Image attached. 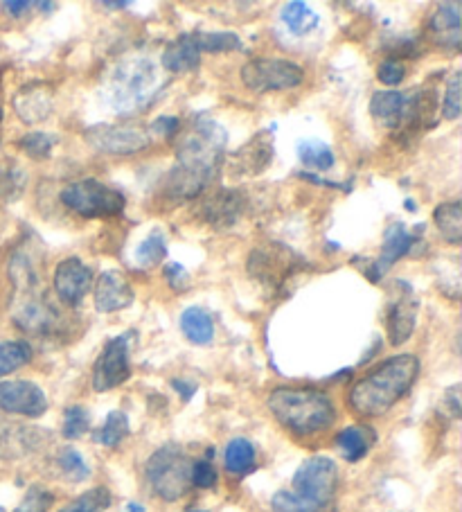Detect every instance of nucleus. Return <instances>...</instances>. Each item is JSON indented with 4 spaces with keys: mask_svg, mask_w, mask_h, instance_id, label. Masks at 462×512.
<instances>
[{
    "mask_svg": "<svg viewBox=\"0 0 462 512\" xmlns=\"http://www.w3.org/2000/svg\"><path fill=\"white\" fill-rule=\"evenodd\" d=\"M226 143L228 134L215 120H194L176 143L179 163L165 176L161 190H158L165 203L176 206V203L190 201L206 192L224 163Z\"/></svg>",
    "mask_w": 462,
    "mask_h": 512,
    "instance_id": "obj_1",
    "label": "nucleus"
},
{
    "mask_svg": "<svg viewBox=\"0 0 462 512\" xmlns=\"http://www.w3.org/2000/svg\"><path fill=\"white\" fill-rule=\"evenodd\" d=\"M420 375V359L415 355H395L361 377L348 395L350 409L361 418H379L388 413L411 391Z\"/></svg>",
    "mask_w": 462,
    "mask_h": 512,
    "instance_id": "obj_2",
    "label": "nucleus"
},
{
    "mask_svg": "<svg viewBox=\"0 0 462 512\" xmlns=\"http://www.w3.org/2000/svg\"><path fill=\"white\" fill-rule=\"evenodd\" d=\"M266 404L273 418L298 438L323 434L336 420L332 397L318 388H275Z\"/></svg>",
    "mask_w": 462,
    "mask_h": 512,
    "instance_id": "obj_3",
    "label": "nucleus"
},
{
    "mask_svg": "<svg viewBox=\"0 0 462 512\" xmlns=\"http://www.w3.org/2000/svg\"><path fill=\"white\" fill-rule=\"evenodd\" d=\"M147 481L158 497L176 501L192 488V461L181 445H165L147 461Z\"/></svg>",
    "mask_w": 462,
    "mask_h": 512,
    "instance_id": "obj_4",
    "label": "nucleus"
},
{
    "mask_svg": "<svg viewBox=\"0 0 462 512\" xmlns=\"http://www.w3.org/2000/svg\"><path fill=\"white\" fill-rule=\"evenodd\" d=\"M61 203L84 219H111L122 215L127 197L97 179H79L59 192Z\"/></svg>",
    "mask_w": 462,
    "mask_h": 512,
    "instance_id": "obj_5",
    "label": "nucleus"
},
{
    "mask_svg": "<svg viewBox=\"0 0 462 512\" xmlns=\"http://www.w3.org/2000/svg\"><path fill=\"white\" fill-rule=\"evenodd\" d=\"M339 488V467L327 456H314L298 467L293 476V494L312 503L314 508L325 510L336 497Z\"/></svg>",
    "mask_w": 462,
    "mask_h": 512,
    "instance_id": "obj_6",
    "label": "nucleus"
},
{
    "mask_svg": "<svg viewBox=\"0 0 462 512\" xmlns=\"http://www.w3.org/2000/svg\"><path fill=\"white\" fill-rule=\"evenodd\" d=\"M242 82L253 93L291 91L305 82V70L296 61L260 57L246 61L242 68Z\"/></svg>",
    "mask_w": 462,
    "mask_h": 512,
    "instance_id": "obj_7",
    "label": "nucleus"
},
{
    "mask_svg": "<svg viewBox=\"0 0 462 512\" xmlns=\"http://www.w3.org/2000/svg\"><path fill=\"white\" fill-rule=\"evenodd\" d=\"M302 269V258L293 253L287 244H266L255 249L248 258V273L262 285L282 289L296 271Z\"/></svg>",
    "mask_w": 462,
    "mask_h": 512,
    "instance_id": "obj_8",
    "label": "nucleus"
},
{
    "mask_svg": "<svg viewBox=\"0 0 462 512\" xmlns=\"http://www.w3.org/2000/svg\"><path fill=\"white\" fill-rule=\"evenodd\" d=\"M88 145L102 154L131 156L147 149L151 136L145 129L124 125H95L86 131Z\"/></svg>",
    "mask_w": 462,
    "mask_h": 512,
    "instance_id": "obj_9",
    "label": "nucleus"
},
{
    "mask_svg": "<svg viewBox=\"0 0 462 512\" xmlns=\"http://www.w3.org/2000/svg\"><path fill=\"white\" fill-rule=\"evenodd\" d=\"M131 377L129 364V337H115L106 343L102 355L97 357L93 368V388L97 393H106L118 388Z\"/></svg>",
    "mask_w": 462,
    "mask_h": 512,
    "instance_id": "obj_10",
    "label": "nucleus"
},
{
    "mask_svg": "<svg viewBox=\"0 0 462 512\" xmlns=\"http://www.w3.org/2000/svg\"><path fill=\"white\" fill-rule=\"evenodd\" d=\"M0 411L25 418H41L48 411V397L37 384L25 382V379L0 382Z\"/></svg>",
    "mask_w": 462,
    "mask_h": 512,
    "instance_id": "obj_11",
    "label": "nucleus"
},
{
    "mask_svg": "<svg viewBox=\"0 0 462 512\" xmlns=\"http://www.w3.org/2000/svg\"><path fill=\"white\" fill-rule=\"evenodd\" d=\"M61 319H64V316H61L39 291L25 294L14 312V323L19 325L23 332L39 334V337L55 334L61 328Z\"/></svg>",
    "mask_w": 462,
    "mask_h": 512,
    "instance_id": "obj_12",
    "label": "nucleus"
},
{
    "mask_svg": "<svg viewBox=\"0 0 462 512\" xmlns=\"http://www.w3.org/2000/svg\"><path fill=\"white\" fill-rule=\"evenodd\" d=\"M52 287L61 303L66 307H77L93 287V273L79 258H66L57 264Z\"/></svg>",
    "mask_w": 462,
    "mask_h": 512,
    "instance_id": "obj_13",
    "label": "nucleus"
},
{
    "mask_svg": "<svg viewBox=\"0 0 462 512\" xmlns=\"http://www.w3.org/2000/svg\"><path fill=\"white\" fill-rule=\"evenodd\" d=\"M420 233H422V226H417L415 233L406 231L402 224L388 226V231L384 235V244H381V253L379 258L370 264L368 278L372 282H379L399 258H404V255L411 253L415 246H422L424 242Z\"/></svg>",
    "mask_w": 462,
    "mask_h": 512,
    "instance_id": "obj_14",
    "label": "nucleus"
},
{
    "mask_svg": "<svg viewBox=\"0 0 462 512\" xmlns=\"http://www.w3.org/2000/svg\"><path fill=\"white\" fill-rule=\"evenodd\" d=\"M246 208L248 199L244 197L242 190H217L208 199H203L199 206V217L208 226L224 231V228L235 226L244 217Z\"/></svg>",
    "mask_w": 462,
    "mask_h": 512,
    "instance_id": "obj_15",
    "label": "nucleus"
},
{
    "mask_svg": "<svg viewBox=\"0 0 462 512\" xmlns=\"http://www.w3.org/2000/svg\"><path fill=\"white\" fill-rule=\"evenodd\" d=\"M133 287L127 276L120 271H104L95 282V310L102 314H113L127 310L133 303Z\"/></svg>",
    "mask_w": 462,
    "mask_h": 512,
    "instance_id": "obj_16",
    "label": "nucleus"
},
{
    "mask_svg": "<svg viewBox=\"0 0 462 512\" xmlns=\"http://www.w3.org/2000/svg\"><path fill=\"white\" fill-rule=\"evenodd\" d=\"M399 296L388 310V341L390 346H402L415 330L417 323V298L413 296L411 285H406L404 280H399Z\"/></svg>",
    "mask_w": 462,
    "mask_h": 512,
    "instance_id": "obj_17",
    "label": "nucleus"
},
{
    "mask_svg": "<svg viewBox=\"0 0 462 512\" xmlns=\"http://www.w3.org/2000/svg\"><path fill=\"white\" fill-rule=\"evenodd\" d=\"M273 161V140L269 134H257L253 140H248L230 158V167L235 174L242 176H257L262 174Z\"/></svg>",
    "mask_w": 462,
    "mask_h": 512,
    "instance_id": "obj_18",
    "label": "nucleus"
},
{
    "mask_svg": "<svg viewBox=\"0 0 462 512\" xmlns=\"http://www.w3.org/2000/svg\"><path fill=\"white\" fill-rule=\"evenodd\" d=\"M52 88L43 82H34L23 86L14 97V109L19 113L23 122H41L52 113Z\"/></svg>",
    "mask_w": 462,
    "mask_h": 512,
    "instance_id": "obj_19",
    "label": "nucleus"
},
{
    "mask_svg": "<svg viewBox=\"0 0 462 512\" xmlns=\"http://www.w3.org/2000/svg\"><path fill=\"white\" fill-rule=\"evenodd\" d=\"M429 32L433 41L440 48H460L462 30H460V5L458 3H442L435 7L429 19Z\"/></svg>",
    "mask_w": 462,
    "mask_h": 512,
    "instance_id": "obj_20",
    "label": "nucleus"
},
{
    "mask_svg": "<svg viewBox=\"0 0 462 512\" xmlns=\"http://www.w3.org/2000/svg\"><path fill=\"white\" fill-rule=\"evenodd\" d=\"M46 440H50V434L43 429H30V427H14L7 429L5 434H0V458L5 461H16V458L30 456L37 452Z\"/></svg>",
    "mask_w": 462,
    "mask_h": 512,
    "instance_id": "obj_21",
    "label": "nucleus"
},
{
    "mask_svg": "<svg viewBox=\"0 0 462 512\" xmlns=\"http://www.w3.org/2000/svg\"><path fill=\"white\" fill-rule=\"evenodd\" d=\"M201 64V50L197 46L194 34H181L179 39L172 41L163 52V66L174 75L190 73Z\"/></svg>",
    "mask_w": 462,
    "mask_h": 512,
    "instance_id": "obj_22",
    "label": "nucleus"
},
{
    "mask_svg": "<svg viewBox=\"0 0 462 512\" xmlns=\"http://www.w3.org/2000/svg\"><path fill=\"white\" fill-rule=\"evenodd\" d=\"M406 109V95L399 91H379L372 95L370 113L379 125L388 129H399Z\"/></svg>",
    "mask_w": 462,
    "mask_h": 512,
    "instance_id": "obj_23",
    "label": "nucleus"
},
{
    "mask_svg": "<svg viewBox=\"0 0 462 512\" xmlns=\"http://www.w3.org/2000/svg\"><path fill=\"white\" fill-rule=\"evenodd\" d=\"M375 431L366 425H352L345 427L339 436H336V447H339L341 456L348 463H357L363 456H368L370 447L375 445Z\"/></svg>",
    "mask_w": 462,
    "mask_h": 512,
    "instance_id": "obj_24",
    "label": "nucleus"
},
{
    "mask_svg": "<svg viewBox=\"0 0 462 512\" xmlns=\"http://www.w3.org/2000/svg\"><path fill=\"white\" fill-rule=\"evenodd\" d=\"M181 330L194 346H208L215 339V321L203 307H188L181 316Z\"/></svg>",
    "mask_w": 462,
    "mask_h": 512,
    "instance_id": "obj_25",
    "label": "nucleus"
},
{
    "mask_svg": "<svg viewBox=\"0 0 462 512\" xmlns=\"http://www.w3.org/2000/svg\"><path fill=\"white\" fill-rule=\"evenodd\" d=\"M433 224L438 226V231L444 240L453 246H458L462 242V206H460V201L440 203V206L433 210Z\"/></svg>",
    "mask_w": 462,
    "mask_h": 512,
    "instance_id": "obj_26",
    "label": "nucleus"
},
{
    "mask_svg": "<svg viewBox=\"0 0 462 512\" xmlns=\"http://www.w3.org/2000/svg\"><path fill=\"white\" fill-rule=\"evenodd\" d=\"M255 447L251 440L246 438H235L230 440L226 447V470L235 476H244L255 470Z\"/></svg>",
    "mask_w": 462,
    "mask_h": 512,
    "instance_id": "obj_27",
    "label": "nucleus"
},
{
    "mask_svg": "<svg viewBox=\"0 0 462 512\" xmlns=\"http://www.w3.org/2000/svg\"><path fill=\"white\" fill-rule=\"evenodd\" d=\"M280 19L293 34H298V37H305V34L312 32L318 25V14L309 10L305 3H298V0H293V3H287L282 7Z\"/></svg>",
    "mask_w": 462,
    "mask_h": 512,
    "instance_id": "obj_28",
    "label": "nucleus"
},
{
    "mask_svg": "<svg viewBox=\"0 0 462 512\" xmlns=\"http://www.w3.org/2000/svg\"><path fill=\"white\" fill-rule=\"evenodd\" d=\"M32 361V346L28 341H3L0 343V377L14 373Z\"/></svg>",
    "mask_w": 462,
    "mask_h": 512,
    "instance_id": "obj_29",
    "label": "nucleus"
},
{
    "mask_svg": "<svg viewBox=\"0 0 462 512\" xmlns=\"http://www.w3.org/2000/svg\"><path fill=\"white\" fill-rule=\"evenodd\" d=\"M127 436H129L127 416H124L122 411H111L109 416H106L104 425L93 434V440L97 445L115 447V445H120Z\"/></svg>",
    "mask_w": 462,
    "mask_h": 512,
    "instance_id": "obj_30",
    "label": "nucleus"
},
{
    "mask_svg": "<svg viewBox=\"0 0 462 512\" xmlns=\"http://www.w3.org/2000/svg\"><path fill=\"white\" fill-rule=\"evenodd\" d=\"M298 156L307 167H314V170L321 172L332 170L336 163L332 149L325 143H318V140H302L298 145Z\"/></svg>",
    "mask_w": 462,
    "mask_h": 512,
    "instance_id": "obj_31",
    "label": "nucleus"
},
{
    "mask_svg": "<svg viewBox=\"0 0 462 512\" xmlns=\"http://www.w3.org/2000/svg\"><path fill=\"white\" fill-rule=\"evenodd\" d=\"M167 255V242L161 231H151L145 240L138 244L136 249V262L142 269L156 267L158 262H163Z\"/></svg>",
    "mask_w": 462,
    "mask_h": 512,
    "instance_id": "obj_32",
    "label": "nucleus"
},
{
    "mask_svg": "<svg viewBox=\"0 0 462 512\" xmlns=\"http://www.w3.org/2000/svg\"><path fill=\"white\" fill-rule=\"evenodd\" d=\"M111 506V492L106 488H93L84 494H79L77 499L68 501L59 512H104Z\"/></svg>",
    "mask_w": 462,
    "mask_h": 512,
    "instance_id": "obj_33",
    "label": "nucleus"
},
{
    "mask_svg": "<svg viewBox=\"0 0 462 512\" xmlns=\"http://www.w3.org/2000/svg\"><path fill=\"white\" fill-rule=\"evenodd\" d=\"M194 39H197L201 52H228L242 48V41L233 32H194Z\"/></svg>",
    "mask_w": 462,
    "mask_h": 512,
    "instance_id": "obj_34",
    "label": "nucleus"
},
{
    "mask_svg": "<svg viewBox=\"0 0 462 512\" xmlns=\"http://www.w3.org/2000/svg\"><path fill=\"white\" fill-rule=\"evenodd\" d=\"M57 467H59V472L73 483L84 481L86 476L91 474V470H88V465L82 458V454H79L77 449H73V447L61 449V452L57 454Z\"/></svg>",
    "mask_w": 462,
    "mask_h": 512,
    "instance_id": "obj_35",
    "label": "nucleus"
},
{
    "mask_svg": "<svg viewBox=\"0 0 462 512\" xmlns=\"http://www.w3.org/2000/svg\"><path fill=\"white\" fill-rule=\"evenodd\" d=\"M59 143L57 136L52 134H41V131H34V134H28L21 138L19 147L23 149L25 154H28L30 158H34V161H43V158H48L52 154V147H55Z\"/></svg>",
    "mask_w": 462,
    "mask_h": 512,
    "instance_id": "obj_36",
    "label": "nucleus"
},
{
    "mask_svg": "<svg viewBox=\"0 0 462 512\" xmlns=\"http://www.w3.org/2000/svg\"><path fill=\"white\" fill-rule=\"evenodd\" d=\"M88 427H91V420H88V411L84 406H68L64 411V438H82Z\"/></svg>",
    "mask_w": 462,
    "mask_h": 512,
    "instance_id": "obj_37",
    "label": "nucleus"
},
{
    "mask_svg": "<svg viewBox=\"0 0 462 512\" xmlns=\"http://www.w3.org/2000/svg\"><path fill=\"white\" fill-rule=\"evenodd\" d=\"M460 73H453V77L449 79L447 91H444V100L440 104V111L444 120H458L460 111H462V102H460Z\"/></svg>",
    "mask_w": 462,
    "mask_h": 512,
    "instance_id": "obj_38",
    "label": "nucleus"
},
{
    "mask_svg": "<svg viewBox=\"0 0 462 512\" xmlns=\"http://www.w3.org/2000/svg\"><path fill=\"white\" fill-rule=\"evenodd\" d=\"M271 506H273V512H323L289 490H282L275 494Z\"/></svg>",
    "mask_w": 462,
    "mask_h": 512,
    "instance_id": "obj_39",
    "label": "nucleus"
},
{
    "mask_svg": "<svg viewBox=\"0 0 462 512\" xmlns=\"http://www.w3.org/2000/svg\"><path fill=\"white\" fill-rule=\"evenodd\" d=\"M404 77H406V66H404V61H399V59H395V57H390V59H384L379 64V70H377V79L381 84H386V86H390V91H393L395 86H399L404 82Z\"/></svg>",
    "mask_w": 462,
    "mask_h": 512,
    "instance_id": "obj_40",
    "label": "nucleus"
},
{
    "mask_svg": "<svg viewBox=\"0 0 462 512\" xmlns=\"http://www.w3.org/2000/svg\"><path fill=\"white\" fill-rule=\"evenodd\" d=\"M23 181H25V176L19 167H14V165L0 167V194H3V197H7V199L16 197V194L23 190Z\"/></svg>",
    "mask_w": 462,
    "mask_h": 512,
    "instance_id": "obj_41",
    "label": "nucleus"
},
{
    "mask_svg": "<svg viewBox=\"0 0 462 512\" xmlns=\"http://www.w3.org/2000/svg\"><path fill=\"white\" fill-rule=\"evenodd\" d=\"M163 276H165L167 285H170L176 291V294H183V291H188L192 287L190 273L185 271V267H183V264H179V262L167 264L165 271H163Z\"/></svg>",
    "mask_w": 462,
    "mask_h": 512,
    "instance_id": "obj_42",
    "label": "nucleus"
},
{
    "mask_svg": "<svg viewBox=\"0 0 462 512\" xmlns=\"http://www.w3.org/2000/svg\"><path fill=\"white\" fill-rule=\"evenodd\" d=\"M52 503V494L41 490V488H32L28 492V497L23 499V503L14 512H46Z\"/></svg>",
    "mask_w": 462,
    "mask_h": 512,
    "instance_id": "obj_43",
    "label": "nucleus"
},
{
    "mask_svg": "<svg viewBox=\"0 0 462 512\" xmlns=\"http://www.w3.org/2000/svg\"><path fill=\"white\" fill-rule=\"evenodd\" d=\"M192 485H197V488H215L217 485V470L212 467L210 461H197L192 465Z\"/></svg>",
    "mask_w": 462,
    "mask_h": 512,
    "instance_id": "obj_44",
    "label": "nucleus"
},
{
    "mask_svg": "<svg viewBox=\"0 0 462 512\" xmlns=\"http://www.w3.org/2000/svg\"><path fill=\"white\" fill-rule=\"evenodd\" d=\"M179 129H181L179 118L163 116V118H158L154 125H151V134L158 136V138H174L176 134H179Z\"/></svg>",
    "mask_w": 462,
    "mask_h": 512,
    "instance_id": "obj_45",
    "label": "nucleus"
},
{
    "mask_svg": "<svg viewBox=\"0 0 462 512\" xmlns=\"http://www.w3.org/2000/svg\"><path fill=\"white\" fill-rule=\"evenodd\" d=\"M3 10H7V14L14 16V19H21V16L28 14L32 10V3H0Z\"/></svg>",
    "mask_w": 462,
    "mask_h": 512,
    "instance_id": "obj_46",
    "label": "nucleus"
},
{
    "mask_svg": "<svg viewBox=\"0 0 462 512\" xmlns=\"http://www.w3.org/2000/svg\"><path fill=\"white\" fill-rule=\"evenodd\" d=\"M172 386L176 388V391H179V393H181V397H183V400H185V402H188V400H190V397L194 395V386H192V384H188V382H181V379H174V382H172Z\"/></svg>",
    "mask_w": 462,
    "mask_h": 512,
    "instance_id": "obj_47",
    "label": "nucleus"
},
{
    "mask_svg": "<svg viewBox=\"0 0 462 512\" xmlns=\"http://www.w3.org/2000/svg\"><path fill=\"white\" fill-rule=\"evenodd\" d=\"M102 7H111V10H124V7H129V3H102Z\"/></svg>",
    "mask_w": 462,
    "mask_h": 512,
    "instance_id": "obj_48",
    "label": "nucleus"
},
{
    "mask_svg": "<svg viewBox=\"0 0 462 512\" xmlns=\"http://www.w3.org/2000/svg\"><path fill=\"white\" fill-rule=\"evenodd\" d=\"M0 120H3V107H0Z\"/></svg>",
    "mask_w": 462,
    "mask_h": 512,
    "instance_id": "obj_49",
    "label": "nucleus"
},
{
    "mask_svg": "<svg viewBox=\"0 0 462 512\" xmlns=\"http://www.w3.org/2000/svg\"><path fill=\"white\" fill-rule=\"evenodd\" d=\"M0 512H5V510H3V508H0Z\"/></svg>",
    "mask_w": 462,
    "mask_h": 512,
    "instance_id": "obj_50",
    "label": "nucleus"
}]
</instances>
